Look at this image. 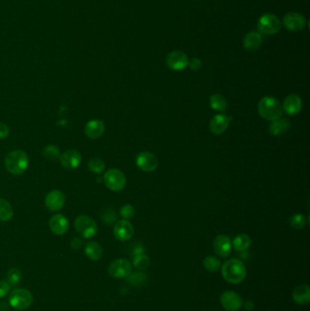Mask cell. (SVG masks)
Masks as SVG:
<instances>
[{
	"mask_svg": "<svg viewBox=\"0 0 310 311\" xmlns=\"http://www.w3.org/2000/svg\"><path fill=\"white\" fill-rule=\"evenodd\" d=\"M222 276L230 284H239L247 277V268L245 264L237 259H230L221 266Z\"/></svg>",
	"mask_w": 310,
	"mask_h": 311,
	"instance_id": "6da1fadb",
	"label": "cell"
},
{
	"mask_svg": "<svg viewBox=\"0 0 310 311\" xmlns=\"http://www.w3.org/2000/svg\"><path fill=\"white\" fill-rule=\"evenodd\" d=\"M28 154L21 150H13L5 158L6 170L13 175H21L29 167Z\"/></svg>",
	"mask_w": 310,
	"mask_h": 311,
	"instance_id": "7a4b0ae2",
	"label": "cell"
},
{
	"mask_svg": "<svg viewBox=\"0 0 310 311\" xmlns=\"http://www.w3.org/2000/svg\"><path fill=\"white\" fill-rule=\"evenodd\" d=\"M258 111L266 120L274 121L281 117L283 109L276 98L267 96L259 100Z\"/></svg>",
	"mask_w": 310,
	"mask_h": 311,
	"instance_id": "3957f363",
	"label": "cell"
},
{
	"mask_svg": "<svg viewBox=\"0 0 310 311\" xmlns=\"http://www.w3.org/2000/svg\"><path fill=\"white\" fill-rule=\"evenodd\" d=\"M8 303L17 311L28 310L33 303V295L27 288H15L8 296Z\"/></svg>",
	"mask_w": 310,
	"mask_h": 311,
	"instance_id": "277c9868",
	"label": "cell"
},
{
	"mask_svg": "<svg viewBox=\"0 0 310 311\" xmlns=\"http://www.w3.org/2000/svg\"><path fill=\"white\" fill-rule=\"evenodd\" d=\"M103 180L106 187L114 192L121 191L126 187V176L117 168L108 170L104 175Z\"/></svg>",
	"mask_w": 310,
	"mask_h": 311,
	"instance_id": "5b68a950",
	"label": "cell"
},
{
	"mask_svg": "<svg viewBox=\"0 0 310 311\" xmlns=\"http://www.w3.org/2000/svg\"><path fill=\"white\" fill-rule=\"evenodd\" d=\"M75 227L78 233L84 238H91L98 233L96 221L86 215H80L77 218Z\"/></svg>",
	"mask_w": 310,
	"mask_h": 311,
	"instance_id": "8992f818",
	"label": "cell"
},
{
	"mask_svg": "<svg viewBox=\"0 0 310 311\" xmlns=\"http://www.w3.org/2000/svg\"><path fill=\"white\" fill-rule=\"evenodd\" d=\"M281 28V23L278 17L275 15L268 13L259 18L258 29L259 34L273 35L277 33Z\"/></svg>",
	"mask_w": 310,
	"mask_h": 311,
	"instance_id": "52a82bcc",
	"label": "cell"
},
{
	"mask_svg": "<svg viewBox=\"0 0 310 311\" xmlns=\"http://www.w3.org/2000/svg\"><path fill=\"white\" fill-rule=\"evenodd\" d=\"M131 272L132 265L127 259H116L109 266V275L115 278H126Z\"/></svg>",
	"mask_w": 310,
	"mask_h": 311,
	"instance_id": "ba28073f",
	"label": "cell"
},
{
	"mask_svg": "<svg viewBox=\"0 0 310 311\" xmlns=\"http://www.w3.org/2000/svg\"><path fill=\"white\" fill-rule=\"evenodd\" d=\"M220 303L226 311H237L243 306L241 296L232 290H227L220 296Z\"/></svg>",
	"mask_w": 310,
	"mask_h": 311,
	"instance_id": "9c48e42d",
	"label": "cell"
},
{
	"mask_svg": "<svg viewBox=\"0 0 310 311\" xmlns=\"http://www.w3.org/2000/svg\"><path fill=\"white\" fill-rule=\"evenodd\" d=\"M136 164L144 172H153L158 166V158L155 154L144 151L138 154L136 158Z\"/></svg>",
	"mask_w": 310,
	"mask_h": 311,
	"instance_id": "30bf717a",
	"label": "cell"
},
{
	"mask_svg": "<svg viewBox=\"0 0 310 311\" xmlns=\"http://www.w3.org/2000/svg\"><path fill=\"white\" fill-rule=\"evenodd\" d=\"M189 58L184 52L176 51L170 52L166 58V63L170 69L175 71H181L189 66Z\"/></svg>",
	"mask_w": 310,
	"mask_h": 311,
	"instance_id": "8fae6325",
	"label": "cell"
},
{
	"mask_svg": "<svg viewBox=\"0 0 310 311\" xmlns=\"http://www.w3.org/2000/svg\"><path fill=\"white\" fill-rule=\"evenodd\" d=\"M306 23L307 20L305 17L298 12L287 13L283 18V24L286 27V29L294 32L303 30L306 27Z\"/></svg>",
	"mask_w": 310,
	"mask_h": 311,
	"instance_id": "7c38bea8",
	"label": "cell"
},
{
	"mask_svg": "<svg viewBox=\"0 0 310 311\" xmlns=\"http://www.w3.org/2000/svg\"><path fill=\"white\" fill-rule=\"evenodd\" d=\"M66 203V197L62 191L53 190L46 194L45 197V205L50 211L56 212L62 209Z\"/></svg>",
	"mask_w": 310,
	"mask_h": 311,
	"instance_id": "4fadbf2b",
	"label": "cell"
},
{
	"mask_svg": "<svg viewBox=\"0 0 310 311\" xmlns=\"http://www.w3.org/2000/svg\"><path fill=\"white\" fill-rule=\"evenodd\" d=\"M114 236L120 241H127L132 238L135 233L133 225L126 219L117 221L114 227Z\"/></svg>",
	"mask_w": 310,
	"mask_h": 311,
	"instance_id": "5bb4252c",
	"label": "cell"
},
{
	"mask_svg": "<svg viewBox=\"0 0 310 311\" xmlns=\"http://www.w3.org/2000/svg\"><path fill=\"white\" fill-rule=\"evenodd\" d=\"M214 252L220 258H227L230 256L232 251V241L230 240V236L221 234L218 235L213 242Z\"/></svg>",
	"mask_w": 310,
	"mask_h": 311,
	"instance_id": "9a60e30c",
	"label": "cell"
},
{
	"mask_svg": "<svg viewBox=\"0 0 310 311\" xmlns=\"http://www.w3.org/2000/svg\"><path fill=\"white\" fill-rule=\"evenodd\" d=\"M49 229L55 235L62 236L69 231V219L63 214H55L49 219Z\"/></svg>",
	"mask_w": 310,
	"mask_h": 311,
	"instance_id": "2e32d148",
	"label": "cell"
},
{
	"mask_svg": "<svg viewBox=\"0 0 310 311\" xmlns=\"http://www.w3.org/2000/svg\"><path fill=\"white\" fill-rule=\"evenodd\" d=\"M59 160L65 168L72 170L80 165L82 156L78 151L75 150H69L60 155Z\"/></svg>",
	"mask_w": 310,
	"mask_h": 311,
	"instance_id": "e0dca14e",
	"label": "cell"
},
{
	"mask_svg": "<svg viewBox=\"0 0 310 311\" xmlns=\"http://www.w3.org/2000/svg\"><path fill=\"white\" fill-rule=\"evenodd\" d=\"M230 118L224 114L214 116L209 122V129L214 134L219 136L228 129L230 126Z\"/></svg>",
	"mask_w": 310,
	"mask_h": 311,
	"instance_id": "ac0fdd59",
	"label": "cell"
},
{
	"mask_svg": "<svg viewBox=\"0 0 310 311\" xmlns=\"http://www.w3.org/2000/svg\"><path fill=\"white\" fill-rule=\"evenodd\" d=\"M282 109L288 115H297L302 110V100L299 95H289L285 98Z\"/></svg>",
	"mask_w": 310,
	"mask_h": 311,
	"instance_id": "d6986e66",
	"label": "cell"
},
{
	"mask_svg": "<svg viewBox=\"0 0 310 311\" xmlns=\"http://www.w3.org/2000/svg\"><path fill=\"white\" fill-rule=\"evenodd\" d=\"M292 299L298 305H308L310 301V288L307 284H300L294 288Z\"/></svg>",
	"mask_w": 310,
	"mask_h": 311,
	"instance_id": "ffe728a7",
	"label": "cell"
},
{
	"mask_svg": "<svg viewBox=\"0 0 310 311\" xmlns=\"http://www.w3.org/2000/svg\"><path fill=\"white\" fill-rule=\"evenodd\" d=\"M105 125L102 121L92 119L88 121L85 126V134L87 138L98 139L103 136Z\"/></svg>",
	"mask_w": 310,
	"mask_h": 311,
	"instance_id": "44dd1931",
	"label": "cell"
},
{
	"mask_svg": "<svg viewBox=\"0 0 310 311\" xmlns=\"http://www.w3.org/2000/svg\"><path fill=\"white\" fill-rule=\"evenodd\" d=\"M262 37L259 32L252 31L247 33L243 39V46L247 51H255L261 46Z\"/></svg>",
	"mask_w": 310,
	"mask_h": 311,
	"instance_id": "7402d4cb",
	"label": "cell"
},
{
	"mask_svg": "<svg viewBox=\"0 0 310 311\" xmlns=\"http://www.w3.org/2000/svg\"><path fill=\"white\" fill-rule=\"evenodd\" d=\"M290 128V122L287 118H278L276 120L271 121L270 123V130L271 136H280L282 134L287 132Z\"/></svg>",
	"mask_w": 310,
	"mask_h": 311,
	"instance_id": "603a6c76",
	"label": "cell"
},
{
	"mask_svg": "<svg viewBox=\"0 0 310 311\" xmlns=\"http://www.w3.org/2000/svg\"><path fill=\"white\" fill-rule=\"evenodd\" d=\"M86 256L92 261H98L103 257V248L101 245L96 241L88 242L85 248Z\"/></svg>",
	"mask_w": 310,
	"mask_h": 311,
	"instance_id": "cb8c5ba5",
	"label": "cell"
},
{
	"mask_svg": "<svg viewBox=\"0 0 310 311\" xmlns=\"http://www.w3.org/2000/svg\"><path fill=\"white\" fill-rule=\"evenodd\" d=\"M251 245V238L247 234L241 233L235 236L232 242V247L235 248L236 251L243 252L246 251L247 248Z\"/></svg>",
	"mask_w": 310,
	"mask_h": 311,
	"instance_id": "d4e9b609",
	"label": "cell"
},
{
	"mask_svg": "<svg viewBox=\"0 0 310 311\" xmlns=\"http://www.w3.org/2000/svg\"><path fill=\"white\" fill-rule=\"evenodd\" d=\"M209 105L212 110L219 112H223L228 109V101L224 96L220 94L212 95L209 98Z\"/></svg>",
	"mask_w": 310,
	"mask_h": 311,
	"instance_id": "484cf974",
	"label": "cell"
},
{
	"mask_svg": "<svg viewBox=\"0 0 310 311\" xmlns=\"http://www.w3.org/2000/svg\"><path fill=\"white\" fill-rule=\"evenodd\" d=\"M14 210L11 204L5 198H0V221L6 222L13 218Z\"/></svg>",
	"mask_w": 310,
	"mask_h": 311,
	"instance_id": "4316f807",
	"label": "cell"
},
{
	"mask_svg": "<svg viewBox=\"0 0 310 311\" xmlns=\"http://www.w3.org/2000/svg\"><path fill=\"white\" fill-rule=\"evenodd\" d=\"M126 281L134 287H140L145 285L148 281V275L144 272H137V273H130L126 276Z\"/></svg>",
	"mask_w": 310,
	"mask_h": 311,
	"instance_id": "83f0119b",
	"label": "cell"
},
{
	"mask_svg": "<svg viewBox=\"0 0 310 311\" xmlns=\"http://www.w3.org/2000/svg\"><path fill=\"white\" fill-rule=\"evenodd\" d=\"M202 265L205 268L206 271L208 272H217L221 269V261L220 259L214 257V256H207L203 259Z\"/></svg>",
	"mask_w": 310,
	"mask_h": 311,
	"instance_id": "f1b7e54d",
	"label": "cell"
},
{
	"mask_svg": "<svg viewBox=\"0 0 310 311\" xmlns=\"http://www.w3.org/2000/svg\"><path fill=\"white\" fill-rule=\"evenodd\" d=\"M150 264V259L145 254H138L134 256L133 265L138 271H144L149 268Z\"/></svg>",
	"mask_w": 310,
	"mask_h": 311,
	"instance_id": "f546056e",
	"label": "cell"
},
{
	"mask_svg": "<svg viewBox=\"0 0 310 311\" xmlns=\"http://www.w3.org/2000/svg\"><path fill=\"white\" fill-rule=\"evenodd\" d=\"M308 219L304 214H294L290 219V225L295 230H302L307 225Z\"/></svg>",
	"mask_w": 310,
	"mask_h": 311,
	"instance_id": "4dcf8cb0",
	"label": "cell"
},
{
	"mask_svg": "<svg viewBox=\"0 0 310 311\" xmlns=\"http://www.w3.org/2000/svg\"><path fill=\"white\" fill-rule=\"evenodd\" d=\"M88 169L94 174H101L105 170V163L98 157H92L88 161Z\"/></svg>",
	"mask_w": 310,
	"mask_h": 311,
	"instance_id": "1f68e13d",
	"label": "cell"
},
{
	"mask_svg": "<svg viewBox=\"0 0 310 311\" xmlns=\"http://www.w3.org/2000/svg\"><path fill=\"white\" fill-rule=\"evenodd\" d=\"M43 154L49 160H57L60 157V150L55 145H48L44 149Z\"/></svg>",
	"mask_w": 310,
	"mask_h": 311,
	"instance_id": "d6a6232c",
	"label": "cell"
},
{
	"mask_svg": "<svg viewBox=\"0 0 310 311\" xmlns=\"http://www.w3.org/2000/svg\"><path fill=\"white\" fill-rule=\"evenodd\" d=\"M21 271H19L18 269L16 268H13L10 271H8L7 273V276H6V281L8 283V285L10 287H14L17 285L19 281L21 280Z\"/></svg>",
	"mask_w": 310,
	"mask_h": 311,
	"instance_id": "836d02e7",
	"label": "cell"
},
{
	"mask_svg": "<svg viewBox=\"0 0 310 311\" xmlns=\"http://www.w3.org/2000/svg\"><path fill=\"white\" fill-rule=\"evenodd\" d=\"M121 216L124 219L128 220V219H132L133 217L136 214V209L130 204H126L120 208Z\"/></svg>",
	"mask_w": 310,
	"mask_h": 311,
	"instance_id": "e575fe53",
	"label": "cell"
},
{
	"mask_svg": "<svg viewBox=\"0 0 310 311\" xmlns=\"http://www.w3.org/2000/svg\"><path fill=\"white\" fill-rule=\"evenodd\" d=\"M10 290V286L6 280H0V299L6 297Z\"/></svg>",
	"mask_w": 310,
	"mask_h": 311,
	"instance_id": "d590c367",
	"label": "cell"
},
{
	"mask_svg": "<svg viewBox=\"0 0 310 311\" xmlns=\"http://www.w3.org/2000/svg\"><path fill=\"white\" fill-rule=\"evenodd\" d=\"M189 66H190L191 70H193V71H198L199 69H201V60L198 59V58H192L190 62H189Z\"/></svg>",
	"mask_w": 310,
	"mask_h": 311,
	"instance_id": "8d00e7d4",
	"label": "cell"
},
{
	"mask_svg": "<svg viewBox=\"0 0 310 311\" xmlns=\"http://www.w3.org/2000/svg\"><path fill=\"white\" fill-rule=\"evenodd\" d=\"M9 127L5 123H0V138L4 139L9 136Z\"/></svg>",
	"mask_w": 310,
	"mask_h": 311,
	"instance_id": "74e56055",
	"label": "cell"
},
{
	"mask_svg": "<svg viewBox=\"0 0 310 311\" xmlns=\"http://www.w3.org/2000/svg\"><path fill=\"white\" fill-rule=\"evenodd\" d=\"M83 246V241L78 237H75L71 241V247L74 249H79Z\"/></svg>",
	"mask_w": 310,
	"mask_h": 311,
	"instance_id": "f35d334b",
	"label": "cell"
}]
</instances>
